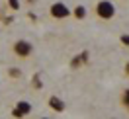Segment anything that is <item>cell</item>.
Listing matches in <instances>:
<instances>
[{
  "label": "cell",
  "instance_id": "obj_1",
  "mask_svg": "<svg viewBox=\"0 0 129 119\" xmlns=\"http://www.w3.org/2000/svg\"><path fill=\"white\" fill-rule=\"evenodd\" d=\"M94 16L102 22H112L115 18V4L112 0H98L94 4Z\"/></svg>",
  "mask_w": 129,
  "mask_h": 119
},
{
  "label": "cell",
  "instance_id": "obj_2",
  "mask_svg": "<svg viewBox=\"0 0 129 119\" xmlns=\"http://www.w3.org/2000/svg\"><path fill=\"white\" fill-rule=\"evenodd\" d=\"M12 53H14V57L16 59H29V57L33 55V45L29 43L27 39H18L12 43Z\"/></svg>",
  "mask_w": 129,
  "mask_h": 119
},
{
  "label": "cell",
  "instance_id": "obj_3",
  "mask_svg": "<svg viewBox=\"0 0 129 119\" xmlns=\"http://www.w3.org/2000/svg\"><path fill=\"white\" fill-rule=\"evenodd\" d=\"M49 16L53 20H67V18H71V8L64 2H53L49 6Z\"/></svg>",
  "mask_w": 129,
  "mask_h": 119
},
{
  "label": "cell",
  "instance_id": "obj_4",
  "mask_svg": "<svg viewBox=\"0 0 129 119\" xmlns=\"http://www.w3.org/2000/svg\"><path fill=\"white\" fill-rule=\"evenodd\" d=\"M31 113V103L27 100H20L12 109V117H27Z\"/></svg>",
  "mask_w": 129,
  "mask_h": 119
},
{
  "label": "cell",
  "instance_id": "obj_5",
  "mask_svg": "<svg viewBox=\"0 0 129 119\" xmlns=\"http://www.w3.org/2000/svg\"><path fill=\"white\" fill-rule=\"evenodd\" d=\"M47 105H49V109H53L55 113H63L64 109H67V103H64V100H61L59 96H49L47 98Z\"/></svg>",
  "mask_w": 129,
  "mask_h": 119
},
{
  "label": "cell",
  "instance_id": "obj_6",
  "mask_svg": "<svg viewBox=\"0 0 129 119\" xmlns=\"http://www.w3.org/2000/svg\"><path fill=\"white\" fill-rule=\"evenodd\" d=\"M86 14H88V10H86V6H82V4H78L74 10H71V16L76 18V20H84Z\"/></svg>",
  "mask_w": 129,
  "mask_h": 119
},
{
  "label": "cell",
  "instance_id": "obj_7",
  "mask_svg": "<svg viewBox=\"0 0 129 119\" xmlns=\"http://www.w3.org/2000/svg\"><path fill=\"white\" fill-rule=\"evenodd\" d=\"M119 103H121V107L129 113V88H125L123 92H121V96H119Z\"/></svg>",
  "mask_w": 129,
  "mask_h": 119
},
{
  "label": "cell",
  "instance_id": "obj_8",
  "mask_svg": "<svg viewBox=\"0 0 129 119\" xmlns=\"http://www.w3.org/2000/svg\"><path fill=\"white\" fill-rule=\"evenodd\" d=\"M8 74L12 76V78H20V76H22V70H20V68H10Z\"/></svg>",
  "mask_w": 129,
  "mask_h": 119
},
{
  "label": "cell",
  "instance_id": "obj_9",
  "mask_svg": "<svg viewBox=\"0 0 129 119\" xmlns=\"http://www.w3.org/2000/svg\"><path fill=\"white\" fill-rule=\"evenodd\" d=\"M8 4H10V8H12V10L20 8V2H18V0H8Z\"/></svg>",
  "mask_w": 129,
  "mask_h": 119
},
{
  "label": "cell",
  "instance_id": "obj_10",
  "mask_svg": "<svg viewBox=\"0 0 129 119\" xmlns=\"http://www.w3.org/2000/svg\"><path fill=\"white\" fill-rule=\"evenodd\" d=\"M119 41L123 43V45H125V47H129V35H127V33H125V35H121Z\"/></svg>",
  "mask_w": 129,
  "mask_h": 119
},
{
  "label": "cell",
  "instance_id": "obj_11",
  "mask_svg": "<svg viewBox=\"0 0 129 119\" xmlns=\"http://www.w3.org/2000/svg\"><path fill=\"white\" fill-rule=\"evenodd\" d=\"M123 70H125V74H127V76H129V63L125 64V68H123Z\"/></svg>",
  "mask_w": 129,
  "mask_h": 119
}]
</instances>
